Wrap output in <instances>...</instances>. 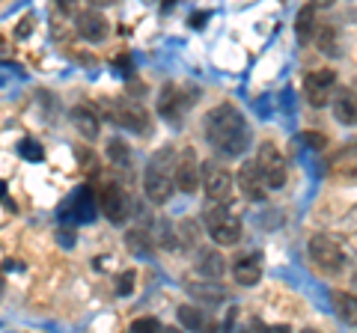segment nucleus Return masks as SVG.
Returning a JSON list of instances; mask_svg holds the SVG:
<instances>
[{
  "label": "nucleus",
  "instance_id": "1",
  "mask_svg": "<svg viewBox=\"0 0 357 333\" xmlns=\"http://www.w3.org/2000/svg\"><path fill=\"white\" fill-rule=\"evenodd\" d=\"M206 140L223 158H238L250 146V128L236 104L223 102L206 114Z\"/></svg>",
  "mask_w": 357,
  "mask_h": 333
},
{
  "label": "nucleus",
  "instance_id": "2",
  "mask_svg": "<svg viewBox=\"0 0 357 333\" xmlns=\"http://www.w3.org/2000/svg\"><path fill=\"white\" fill-rule=\"evenodd\" d=\"M173 166H176V152L167 146L158 155H152V161L143 173V187H146V196L155 206H164L167 199L173 196L176 182H173Z\"/></svg>",
  "mask_w": 357,
  "mask_h": 333
},
{
  "label": "nucleus",
  "instance_id": "3",
  "mask_svg": "<svg viewBox=\"0 0 357 333\" xmlns=\"http://www.w3.org/2000/svg\"><path fill=\"white\" fill-rule=\"evenodd\" d=\"M203 224H206V232L215 244L232 247V244L241 241V220L229 212L227 203H211L203 212Z\"/></svg>",
  "mask_w": 357,
  "mask_h": 333
},
{
  "label": "nucleus",
  "instance_id": "4",
  "mask_svg": "<svg viewBox=\"0 0 357 333\" xmlns=\"http://www.w3.org/2000/svg\"><path fill=\"white\" fill-rule=\"evenodd\" d=\"M98 196V212H102L110 224H126L131 215V196L119 182H105L96 191Z\"/></svg>",
  "mask_w": 357,
  "mask_h": 333
},
{
  "label": "nucleus",
  "instance_id": "5",
  "mask_svg": "<svg viewBox=\"0 0 357 333\" xmlns=\"http://www.w3.org/2000/svg\"><path fill=\"white\" fill-rule=\"evenodd\" d=\"M105 114L110 122H116L119 128H128V131H146L149 128V116L137 102L131 98H114V102H105Z\"/></svg>",
  "mask_w": 357,
  "mask_h": 333
},
{
  "label": "nucleus",
  "instance_id": "6",
  "mask_svg": "<svg viewBox=\"0 0 357 333\" xmlns=\"http://www.w3.org/2000/svg\"><path fill=\"white\" fill-rule=\"evenodd\" d=\"M310 259L321 274H340L345 265V253L331 235H312L310 238Z\"/></svg>",
  "mask_w": 357,
  "mask_h": 333
},
{
  "label": "nucleus",
  "instance_id": "7",
  "mask_svg": "<svg viewBox=\"0 0 357 333\" xmlns=\"http://www.w3.org/2000/svg\"><path fill=\"white\" fill-rule=\"evenodd\" d=\"M203 187L211 203H229L232 191H236V179L227 166L220 164H203Z\"/></svg>",
  "mask_w": 357,
  "mask_h": 333
},
{
  "label": "nucleus",
  "instance_id": "8",
  "mask_svg": "<svg viewBox=\"0 0 357 333\" xmlns=\"http://www.w3.org/2000/svg\"><path fill=\"white\" fill-rule=\"evenodd\" d=\"M256 164H259V170L265 176V182L271 191H277V187L286 185V161L280 149L274 146V143H262L259 152H256Z\"/></svg>",
  "mask_w": 357,
  "mask_h": 333
},
{
  "label": "nucleus",
  "instance_id": "9",
  "mask_svg": "<svg viewBox=\"0 0 357 333\" xmlns=\"http://www.w3.org/2000/svg\"><path fill=\"white\" fill-rule=\"evenodd\" d=\"M333 86H337V72L333 69H316L304 77V95L312 107H325L331 102Z\"/></svg>",
  "mask_w": 357,
  "mask_h": 333
},
{
  "label": "nucleus",
  "instance_id": "10",
  "mask_svg": "<svg viewBox=\"0 0 357 333\" xmlns=\"http://www.w3.org/2000/svg\"><path fill=\"white\" fill-rule=\"evenodd\" d=\"M155 107H158V116H164L167 122H182L185 110L191 107V95L182 93V86H176V84H164Z\"/></svg>",
  "mask_w": 357,
  "mask_h": 333
},
{
  "label": "nucleus",
  "instance_id": "11",
  "mask_svg": "<svg viewBox=\"0 0 357 333\" xmlns=\"http://www.w3.org/2000/svg\"><path fill=\"white\" fill-rule=\"evenodd\" d=\"M199 164H197V155L191 149H185L182 155H176V166H173V182L182 194H194L199 187Z\"/></svg>",
  "mask_w": 357,
  "mask_h": 333
},
{
  "label": "nucleus",
  "instance_id": "12",
  "mask_svg": "<svg viewBox=\"0 0 357 333\" xmlns=\"http://www.w3.org/2000/svg\"><path fill=\"white\" fill-rule=\"evenodd\" d=\"M238 187H241V194L250 199V203H262V199L268 196V182H265V176L259 170V164H244L241 170H238Z\"/></svg>",
  "mask_w": 357,
  "mask_h": 333
},
{
  "label": "nucleus",
  "instance_id": "13",
  "mask_svg": "<svg viewBox=\"0 0 357 333\" xmlns=\"http://www.w3.org/2000/svg\"><path fill=\"white\" fill-rule=\"evenodd\" d=\"M75 27L77 33L86 39V42H105L107 39V18L102 13H96V9H89V13H77L75 18Z\"/></svg>",
  "mask_w": 357,
  "mask_h": 333
},
{
  "label": "nucleus",
  "instance_id": "14",
  "mask_svg": "<svg viewBox=\"0 0 357 333\" xmlns=\"http://www.w3.org/2000/svg\"><path fill=\"white\" fill-rule=\"evenodd\" d=\"M232 277H236L238 286H256L262 280V262H259V253H244L232 262Z\"/></svg>",
  "mask_w": 357,
  "mask_h": 333
},
{
  "label": "nucleus",
  "instance_id": "15",
  "mask_svg": "<svg viewBox=\"0 0 357 333\" xmlns=\"http://www.w3.org/2000/svg\"><path fill=\"white\" fill-rule=\"evenodd\" d=\"M96 208H98V196L93 187H81L69 199V212H75V220H84V224H89L96 217Z\"/></svg>",
  "mask_w": 357,
  "mask_h": 333
},
{
  "label": "nucleus",
  "instance_id": "16",
  "mask_svg": "<svg viewBox=\"0 0 357 333\" xmlns=\"http://www.w3.org/2000/svg\"><path fill=\"white\" fill-rule=\"evenodd\" d=\"M72 122H75V128L84 134V140H96L98 131H102V122H98V116L93 114V107H86V104H77L72 110Z\"/></svg>",
  "mask_w": 357,
  "mask_h": 333
},
{
  "label": "nucleus",
  "instance_id": "17",
  "mask_svg": "<svg viewBox=\"0 0 357 333\" xmlns=\"http://www.w3.org/2000/svg\"><path fill=\"white\" fill-rule=\"evenodd\" d=\"M333 116H337L342 125H357V95L351 90H340L333 98Z\"/></svg>",
  "mask_w": 357,
  "mask_h": 333
},
{
  "label": "nucleus",
  "instance_id": "18",
  "mask_svg": "<svg viewBox=\"0 0 357 333\" xmlns=\"http://www.w3.org/2000/svg\"><path fill=\"white\" fill-rule=\"evenodd\" d=\"M295 33L301 42H310V36L316 33V3H310L304 9H298V18H295Z\"/></svg>",
  "mask_w": 357,
  "mask_h": 333
},
{
  "label": "nucleus",
  "instance_id": "19",
  "mask_svg": "<svg viewBox=\"0 0 357 333\" xmlns=\"http://www.w3.org/2000/svg\"><path fill=\"white\" fill-rule=\"evenodd\" d=\"M107 161L119 166V170H128L131 166V149L126 140H107Z\"/></svg>",
  "mask_w": 357,
  "mask_h": 333
},
{
  "label": "nucleus",
  "instance_id": "20",
  "mask_svg": "<svg viewBox=\"0 0 357 333\" xmlns=\"http://www.w3.org/2000/svg\"><path fill=\"white\" fill-rule=\"evenodd\" d=\"M333 307H337V316L342 321H349V325H357V301L351 295H345V292H333Z\"/></svg>",
  "mask_w": 357,
  "mask_h": 333
},
{
  "label": "nucleus",
  "instance_id": "21",
  "mask_svg": "<svg viewBox=\"0 0 357 333\" xmlns=\"http://www.w3.org/2000/svg\"><path fill=\"white\" fill-rule=\"evenodd\" d=\"M126 244H128V250H131V253H137V256H149L155 238L146 235L143 229H131L128 235H126Z\"/></svg>",
  "mask_w": 357,
  "mask_h": 333
},
{
  "label": "nucleus",
  "instance_id": "22",
  "mask_svg": "<svg viewBox=\"0 0 357 333\" xmlns=\"http://www.w3.org/2000/svg\"><path fill=\"white\" fill-rule=\"evenodd\" d=\"M178 325L188 330H203L206 327V316L199 307H178Z\"/></svg>",
  "mask_w": 357,
  "mask_h": 333
},
{
  "label": "nucleus",
  "instance_id": "23",
  "mask_svg": "<svg viewBox=\"0 0 357 333\" xmlns=\"http://www.w3.org/2000/svg\"><path fill=\"white\" fill-rule=\"evenodd\" d=\"M197 268L203 271V274H208V277H220V274H223V259H220V253H215V250H203V253H199Z\"/></svg>",
  "mask_w": 357,
  "mask_h": 333
},
{
  "label": "nucleus",
  "instance_id": "24",
  "mask_svg": "<svg viewBox=\"0 0 357 333\" xmlns=\"http://www.w3.org/2000/svg\"><path fill=\"white\" fill-rule=\"evenodd\" d=\"M188 292H191L194 297H199L203 304H218V301H223V288H218V286H208V283H188Z\"/></svg>",
  "mask_w": 357,
  "mask_h": 333
},
{
  "label": "nucleus",
  "instance_id": "25",
  "mask_svg": "<svg viewBox=\"0 0 357 333\" xmlns=\"http://www.w3.org/2000/svg\"><path fill=\"white\" fill-rule=\"evenodd\" d=\"M319 51H325L328 57H340V48H337V30L331 24H325L319 30Z\"/></svg>",
  "mask_w": 357,
  "mask_h": 333
},
{
  "label": "nucleus",
  "instance_id": "26",
  "mask_svg": "<svg viewBox=\"0 0 357 333\" xmlns=\"http://www.w3.org/2000/svg\"><path fill=\"white\" fill-rule=\"evenodd\" d=\"M18 152H21V158H27V161H42L45 158V152H42V146L36 140H21Z\"/></svg>",
  "mask_w": 357,
  "mask_h": 333
},
{
  "label": "nucleus",
  "instance_id": "27",
  "mask_svg": "<svg viewBox=\"0 0 357 333\" xmlns=\"http://www.w3.org/2000/svg\"><path fill=\"white\" fill-rule=\"evenodd\" d=\"M128 330H137V333H146V330H161V321L155 316H143V318H134Z\"/></svg>",
  "mask_w": 357,
  "mask_h": 333
},
{
  "label": "nucleus",
  "instance_id": "28",
  "mask_svg": "<svg viewBox=\"0 0 357 333\" xmlns=\"http://www.w3.org/2000/svg\"><path fill=\"white\" fill-rule=\"evenodd\" d=\"M131 292H134V271H122V274L116 277V295L126 297V295H131Z\"/></svg>",
  "mask_w": 357,
  "mask_h": 333
},
{
  "label": "nucleus",
  "instance_id": "29",
  "mask_svg": "<svg viewBox=\"0 0 357 333\" xmlns=\"http://www.w3.org/2000/svg\"><path fill=\"white\" fill-rule=\"evenodd\" d=\"M301 140H304L310 149H325V146H328V137L319 134V131H304V134H301Z\"/></svg>",
  "mask_w": 357,
  "mask_h": 333
},
{
  "label": "nucleus",
  "instance_id": "30",
  "mask_svg": "<svg viewBox=\"0 0 357 333\" xmlns=\"http://www.w3.org/2000/svg\"><path fill=\"white\" fill-rule=\"evenodd\" d=\"M57 6L63 9V13L75 15V13H77V6H81V0H57Z\"/></svg>",
  "mask_w": 357,
  "mask_h": 333
},
{
  "label": "nucleus",
  "instance_id": "31",
  "mask_svg": "<svg viewBox=\"0 0 357 333\" xmlns=\"http://www.w3.org/2000/svg\"><path fill=\"white\" fill-rule=\"evenodd\" d=\"M116 65H119V72H126V75H128V72H134V60L128 57V54H122V57L116 60Z\"/></svg>",
  "mask_w": 357,
  "mask_h": 333
},
{
  "label": "nucleus",
  "instance_id": "32",
  "mask_svg": "<svg viewBox=\"0 0 357 333\" xmlns=\"http://www.w3.org/2000/svg\"><path fill=\"white\" fill-rule=\"evenodd\" d=\"M30 15H24V18H21V24H18V30H15V36H27V33H30Z\"/></svg>",
  "mask_w": 357,
  "mask_h": 333
},
{
  "label": "nucleus",
  "instance_id": "33",
  "mask_svg": "<svg viewBox=\"0 0 357 333\" xmlns=\"http://www.w3.org/2000/svg\"><path fill=\"white\" fill-rule=\"evenodd\" d=\"M206 18H208L206 13H203V15H194V18H191V21H194V27H199V24H206Z\"/></svg>",
  "mask_w": 357,
  "mask_h": 333
},
{
  "label": "nucleus",
  "instance_id": "34",
  "mask_svg": "<svg viewBox=\"0 0 357 333\" xmlns=\"http://www.w3.org/2000/svg\"><path fill=\"white\" fill-rule=\"evenodd\" d=\"M316 6H321V9H328V6H333V0H312Z\"/></svg>",
  "mask_w": 357,
  "mask_h": 333
},
{
  "label": "nucleus",
  "instance_id": "35",
  "mask_svg": "<svg viewBox=\"0 0 357 333\" xmlns=\"http://www.w3.org/2000/svg\"><path fill=\"white\" fill-rule=\"evenodd\" d=\"M96 6H110V3H116V0H93Z\"/></svg>",
  "mask_w": 357,
  "mask_h": 333
},
{
  "label": "nucleus",
  "instance_id": "36",
  "mask_svg": "<svg viewBox=\"0 0 357 333\" xmlns=\"http://www.w3.org/2000/svg\"><path fill=\"white\" fill-rule=\"evenodd\" d=\"M3 191H6V185H3V182H0V196H3Z\"/></svg>",
  "mask_w": 357,
  "mask_h": 333
},
{
  "label": "nucleus",
  "instance_id": "37",
  "mask_svg": "<svg viewBox=\"0 0 357 333\" xmlns=\"http://www.w3.org/2000/svg\"><path fill=\"white\" fill-rule=\"evenodd\" d=\"M351 283H354V288H357V274H354V280H351Z\"/></svg>",
  "mask_w": 357,
  "mask_h": 333
},
{
  "label": "nucleus",
  "instance_id": "38",
  "mask_svg": "<svg viewBox=\"0 0 357 333\" xmlns=\"http://www.w3.org/2000/svg\"><path fill=\"white\" fill-rule=\"evenodd\" d=\"M0 48H3V39H0Z\"/></svg>",
  "mask_w": 357,
  "mask_h": 333
},
{
  "label": "nucleus",
  "instance_id": "39",
  "mask_svg": "<svg viewBox=\"0 0 357 333\" xmlns=\"http://www.w3.org/2000/svg\"><path fill=\"white\" fill-rule=\"evenodd\" d=\"M167 3H173V0H167Z\"/></svg>",
  "mask_w": 357,
  "mask_h": 333
}]
</instances>
